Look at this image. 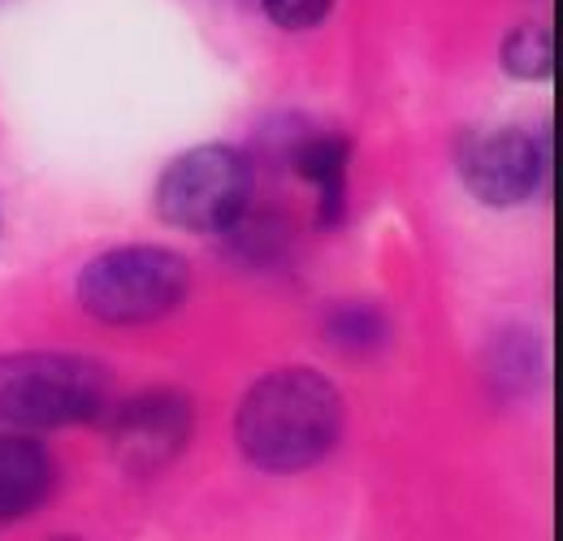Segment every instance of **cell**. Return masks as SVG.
Segmentation results:
<instances>
[{
	"label": "cell",
	"mask_w": 563,
	"mask_h": 541,
	"mask_svg": "<svg viewBox=\"0 0 563 541\" xmlns=\"http://www.w3.org/2000/svg\"><path fill=\"white\" fill-rule=\"evenodd\" d=\"M347 161L352 143L339 135H308L295 143V169L317 187V212L321 225H339L347 212Z\"/></svg>",
	"instance_id": "ba28073f"
},
{
	"label": "cell",
	"mask_w": 563,
	"mask_h": 541,
	"mask_svg": "<svg viewBox=\"0 0 563 541\" xmlns=\"http://www.w3.org/2000/svg\"><path fill=\"white\" fill-rule=\"evenodd\" d=\"M261 4H265V13L278 26H286V31H308V26H317L330 13L334 0H261Z\"/></svg>",
	"instance_id": "8fae6325"
},
{
	"label": "cell",
	"mask_w": 563,
	"mask_h": 541,
	"mask_svg": "<svg viewBox=\"0 0 563 541\" xmlns=\"http://www.w3.org/2000/svg\"><path fill=\"white\" fill-rule=\"evenodd\" d=\"M386 330H390L386 317H382L377 308H368V303H347V308H339L334 321H330L334 346H343V351H352V355L382 351V346H386Z\"/></svg>",
	"instance_id": "30bf717a"
},
{
	"label": "cell",
	"mask_w": 563,
	"mask_h": 541,
	"mask_svg": "<svg viewBox=\"0 0 563 541\" xmlns=\"http://www.w3.org/2000/svg\"><path fill=\"white\" fill-rule=\"evenodd\" d=\"M191 438V404L178 390H147L113 416V451L131 473L169 468Z\"/></svg>",
	"instance_id": "5b68a950"
},
{
	"label": "cell",
	"mask_w": 563,
	"mask_h": 541,
	"mask_svg": "<svg viewBox=\"0 0 563 541\" xmlns=\"http://www.w3.org/2000/svg\"><path fill=\"white\" fill-rule=\"evenodd\" d=\"M109 373L74 351L0 355V424L66 429L87 424L109 404Z\"/></svg>",
	"instance_id": "7a4b0ae2"
},
{
	"label": "cell",
	"mask_w": 563,
	"mask_h": 541,
	"mask_svg": "<svg viewBox=\"0 0 563 541\" xmlns=\"http://www.w3.org/2000/svg\"><path fill=\"white\" fill-rule=\"evenodd\" d=\"M460 178L482 203L511 208L538 191L542 147L533 143V135H525L516 126L486 131L460 152Z\"/></svg>",
	"instance_id": "8992f818"
},
{
	"label": "cell",
	"mask_w": 563,
	"mask_h": 541,
	"mask_svg": "<svg viewBox=\"0 0 563 541\" xmlns=\"http://www.w3.org/2000/svg\"><path fill=\"white\" fill-rule=\"evenodd\" d=\"M252 203V165L243 152L209 143L191 147L156 183V208L169 225L187 234H225L247 217Z\"/></svg>",
	"instance_id": "277c9868"
},
{
	"label": "cell",
	"mask_w": 563,
	"mask_h": 541,
	"mask_svg": "<svg viewBox=\"0 0 563 541\" xmlns=\"http://www.w3.org/2000/svg\"><path fill=\"white\" fill-rule=\"evenodd\" d=\"M343 433V399L317 368H278L261 377L234 416L239 451L265 473H303L321 464Z\"/></svg>",
	"instance_id": "6da1fadb"
},
{
	"label": "cell",
	"mask_w": 563,
	"mask_h": 541,
	"mask_svg": "<svg viewBox=\"0 0 563 541\" xmlns=\"http://www.w3.org/2000/svg\"><path fill=\"white\" fill-rule=\"evenodd\" d=\"M191 269L169 247H113L78 273V303L104 325H147L183 303Z\"/></svg>",
	"instance_id": "3957f363"
},
{
	"label": "cell",
	"mask_w": 563,
	"mask_h": 541,
	"mask_svg": "<svg viewBox=\"0 0 563 541\" xmlns=\"http://www.w3.org/2000/svg\"><path fill=\"white\" fill-rule=\"evenodd\" d=\"M53 494V460L31 433H0V520L31 516Z\"/></svg>",
	"instance_id": "52a82bcc"
},
{
	"label": "cell",
	"mask_w": 563,
	"mask_h": 541,
	"mask_svg": "<svg viewBox=\"0 0 563 541\" xmlns=\"http://www.w3.org/2000/svg\"><path fill=\"white\" fill-rule=\"evenodd\" d=\"M503 66L516 78H551L555 69V40L551 31H538V26H525V31H511L507 44H503Z\"/></svg>",
	"instance_id": "9c48e42d"
}]
</instances>
